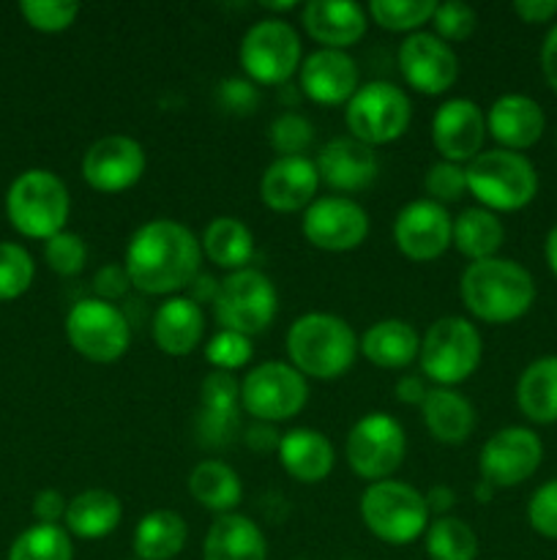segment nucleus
Instances as JSON below:
<instances>
[{"label": "nucleus", "mask_w": 557, "mask_h": 560, "mask_svg": "<svg viewBox=\"0 0 557 560\" xmlns=\"http://www.w3.org/2000/svg\"><path fill=\"white\" fill-rule=\"evenodd\" d=\"M410 118H413V104L407 93L382 80L360 85L344 107L349 137L369 148L396 142L407 131Z\"/></svg>", "instance_id": "1a4fd4ad"}, {"label": "nucleus", "mask_w": 557, "mask_h": 560, "mask_svg": "<svg viewBox=\"0 0 557 560\" xmlns=\"http://www.w3.org/2000/svg\"><path fill=\"white\" fill-rule=\"evenodd\" d=\"M262 9L276 11V14H284V11H295V9H300V3H262Z\"/></svg>", "instance_id": "680f3d73"}, {"label": "nucleus", "mask_w": 557, "mask_h": 560, "mask_svg": "<svg viewBox=\"0 0 557 560\" xmlns=\"http://www.w3.org/2000/svg\"><path fill=\"white\" fill-rule=\"evenodd\" d=\"M22 16L27 25L42 33H60L74 25L80 14V3H66V0H22Z\"/></svg>", "instance_id": "a18cd8bd"}, {"label": "nucleus", "mask_w": 557, "mask_h": 560, "mask_svg": "<svg viewBox=\"0 0 557 560\" xmlns=\"http://www.w3.org/2000/svg\"><path fill=\"white\" fill-rule=\"evenodd\" d=\"M123 517V503L109 490H85L71 498L66 509V530L76 539L96 541L112 534Z\"/></svg>", "instance_id": "7c9ffc66"}, {"label": "nucleus", "mask_w": 557, "mask_h": 560, "mask_svg": "<svg viewBox=\"0 0 557 560\" xmlns=\"http://www.w3.org/2000/svg\"><path fill=\"white\" fill-rule=\"evenodd\" d=\"M300 91L309 102L322 107L347 104L360 88L358 63L342 49H317L300 60Z\"/></svg>", "instance_id": "aec40b11"}, {"label": "nucleus", "mask_w": 557, "mask_h": 560, "mask_svg": "<svg viewBox=\"0 0 557 560\" xmlns=\"http://www.w3.org/2000/svg\"><path fill=\"white\" fill-rule=\"evenodd\" d=\"M202 246L186 224L153 219L134 230L126 246V273L131 288L145 295H178L200 277Z\"/></svg>", "instance_id": "f257e3e1"}, {"label": "nucleus", "mask_w": 557, "mask_h": 560, "mask_svg": "<svg viewBox=\"0 0 557 560\" xmlns=\"http://www.w3.org/2000/svg\"><path fill=\"white\" fill-rule=\"evenodd\" d=\"M240 383L233 372H208L200 386V413H197V432L202 446H224L238 430Z\"/></svg>", "instance_id": "b1692460"}, {"label": "nucleus", "mask_w": 557, "mask_h": 560, "mask_svg": "<svg viewBox=\"0 0 557 560\" xmlns=\"http://www.w3.org/2000/svg\"><path fill=\"white\" fill-rule=\"evenodd\" d=\"M544 459V443L528 427H506L484 443L478 457L481 479L495 490H508L528 481Z\"/></svg>", "instance_id": "4468645a"}, {"label": "nucleus", "mask_w": 557, "mask_h": 560, "mask_svg": "<svg viewBox=\"0 0 557 560\" xmlns=\"http://www.w3.org/2000/svg\"><path fill=\"white\" fill-rule=\"evenodd\" d=\"M202 560H268L265 534L244 514H222L208 528Z\"/></svg>", "instance_id": "cd10ccee"}, {"label": "nucleus", "mask_w": 557, "mask_h": 560, "mask_svg": "<svg viewBox=\"0 0 557 560\" xmlns=\"http://www.w3.org/2000/svg\"><path fill=\"white\" fill-rule=\"evenodd\" d=\"M426 394H429V386H426L424 377L415 375V372H407V375H402L396 381V399L402 405H418L420 408Z\"/></svg>", "instance_id": "864d4df0"}, {"label": "nucleus", "mask_w": 557, "mask_h": 560, "mask_svg": "<svg viewBox=\"0 0 557 560\" xmlns=\"http://www.w3.org/2000/svg\"><path fill=\"white\" fill-rule=\"evenodd\" d=\"M268 142L278 156H304L315 142V126L306 115L284 113L273 118L268 129Z\"/></svg>", "instance_id": "a19ab883"}, {"label": "nucleus", "mask_w": 557, "mask_h": 560, "mask_svg": "<svg viewBox=\"0 0 557 560\" xmlns=\"http://www.w3.org/2000/svg\"><path fill=\"white\" fill-rule=\"evenodd\" d=\"M189 495L213 514H233L244 498L240 476L218 459H202L189 474Z\"/></svg>", "instance_id": "72a5a7b5"}, {"label": "nucleus", "mask_w": 557, "mask_h": 560, "mask_svg": "<svg viewBox=\"0 0 557 560\" xmlns=\"http://www.w3.org/2000/svg\"><path fill=\"white\" fill-rule=\"evenodd\" d=\"M309 402V383L284 361H262L240 383V408L262 424H278L298 416Z\"/></svg>", "instance_id": "9d476101"}, {"label": "nucleus", "mask_w": 557, "mask_h": 560, "mask_svg": "<svg viewBox=\"0 0 557 560\" xmlns=\"http://www.w3.org/2000/svg\"><path fill=\"white\" fill-rule=\"evenodd\" d=\"M459 295L473 317L491 326H506L528 315L535 304V279L517 260L489 257L464 268Z\"/></svg>", "instance_id": "f03ea898"}, {"label": "nucleus", "mask_w": 557, "mask_h": 560, "mask_svg": "<svg viewBox=\"0 0 557 560\" xmlns=\"http://www.w3.org/2000/svg\"><path fill=\"white\" fill-rule=\"evenodd\" d=\"M517 405L533 424H557V355L524 366L517 381Z\"/></svg>", "instance_id": "2f4dec72"}, {"label": "nucleus", "mask_w": 557, "mask_h": 560, "mask_svg": "<svg viewBox=\"0 0 557 560\" xmlns=\"http://www.w3.org/2000/svg\"><path fill=\"white\" fill-rule=\"evenodd\" d=\"M481 355L484 339L467 317H440L420 337V372L440 388H453L473 377L481 366Z\"/></svg>", "instance_id": "39448f33"}, {"label": "nucleus", "mask_w": 557, "mask_h": 560, "mask_svg": "<svg viewBox=\"0 0 557 560\" xmlns=\"http://www.w3.org/2000/svg\"><path fill=\"white\" fill-rule=\"evenodd\" d=\"M218 98H222L224 107L233 109V113H249V109L260 102L254 82L249 80H224Z\"/></svg>", "instance_id": "8fccbe9b"}, {"label": "nucleus", "mask_w": 557, "mask_h": 560, "mask_svg": "<svg viewBox=\"0 0 557 560\" xmlns=\"http://www.w3.org/2000/svg\"><path fill=\"white\" fill-rule=\"evenodd\" d=\"M145 148L126 135H107L93 142L82 156V178L102 195H120L145 175Z\"/></svg>", "instance_id": "dca6fc26"}, {"label": "nucleus", "mask_w": 557, "mask_h": 560, "mask_svg": "<svg viewBox=\"0 0 557 560\" xmlns=\"http://www.w3.org/2000/svg\"><path fill=\"white\" fill-rule=\"evenodd\" d=\"M541 71H544L546 85L557 93V22L541 44Z\"/></svg>", "instance_id": "5fc2aeb1"}, {"label": "nucleus", "mask_w": 557, "mask_h": 560, "mask_svg": "<svg viewBox=\"0 0 557 560\" xmlns=\"http://www.w3.org/2000/svg\"><path fill=\"white\" fill-rule=\"evenodd\" d=\"M393 241L407 260H437L453 244L451 213H448V208L437 206L426 197L407 202L393 219Z\"/></svg>", "instance_id": "a211bd4d"}, {"label": "nucleus", "mask_w": 557, "mask_h": 560, "mask_svg": "<svg viewBox=\"0 0 557 560\" xmlns=\"http://www.w3.org/2000/svg\"><path fill=\"white\" fill-rule=\"evenodd\" d=\"M396 60L404 82L424 96H440L459 80L457 52L435 33H410L399 44Z\"/></svg>", "instance_id": "f3484780"}, {"label": "nucleus", "mask_w": 557, "mask_h": 560, "mask_svg": "<svg viewBox=\"0 0 557 560\" xmlns=\"http://www.w3.org/2000/svg\"><path fill=\"white\" fill-rule=\"evenodd\" d=\"M486 140V115L470 98H448L431 118V145L442 162L470 164Z\"/></svg>", "instance_id": "6ab92c4d"}, {"label": "nucleus", "mask_w": 557, "mask_h": 560, "mask_svg": "<svg viewBox=\"0 0 557 560\" xmlns=\"http://www.w3.org/2000/svg\"><path fill=\"white\" fill-rule=\"evenodd\" d=\"M69 501L58 490H42L33 498V517L42 525H58L66 517Z\"/></svg>", "instance_id": "3c124183"}, {"label": "nucleus", "mask_w": 557, "mask_h": 560, "mask_svg": "<svg viewBox=\"0 0 557 560\" xmlns=\"http://www.w3.org/2000/svg\"><path fill=\"white\" fill-rule=\"evenodd\" d=\"M216 293H218V282H211L208 277H197L194 282H191L189 299L200 304V301H213L216 299Z\"/></svg>", "instance_id": "13d9d810"}, {"label": "nucleus", "mask_w": 557, "mask_h": 560, "mask_svg": "<svg viewBox=\"0 0 557 560\" xmlns=\"http://www.w3.org/2000/svg\"><path fill=\"white\" fill-rule=\"evenodd\" d=\"M36 277V262L20 244H0V301L20 299Z\"/></svg>", "instance_id": "ea45409f"}, {"label": "nucleus", "mask_w": 557, "mask_h": 560, "mask_svg": "<svg viewBox=\"0 0 557 560\" xmlns=\"http://www.w3.org/2000/svg\"><path fill=\"white\" fill-rule=\"evenodd\" d=\"M304 238L322 252H353L369 235V213L344 195L317 197L304 211Z\"/></svg>", "instance_id": "2eb2a0df"}, {"label": "nucleus", "mask_w": 557, "mask_h": 560, "mask_svg": "<svg viewBox=\"0 0 557 560\" xmlns=\"http://www.w3.org/2000/svg\"><path fill=\"white\" fill-rule=\"evenodd\" d=\"M306 33L322 44V49H347L358 44L366 33V11L358 3H331V0H311L300 9Z\"/></svg>", "instance_id": "a878e982"}, {"label": "nucleus", "mask_w": 557, "mask_h": 560, "mask_svg": "<svg viewBox=\"0 0 557 560\" xmlns=\"http://www.w3.org/2000/svg\"><path fill=\"white\" fill-rule=\"evenodd\" d=\"M513 14L528 25H546L557 16V0H517Z\"/></svg>", "instance_id": "603ef678"}, {"label": "nucleus", "mask_w": 557, "mask_h": 560, "mask_svg": "<svg viewBox=\"0 0 557 560\" xmlns=\"http://www.w3.org/2000/svg\"><path fill=\"white\" fill-rule=\"evenodd\" d=\"M254 355L251 348V337L235 331H216L205 345V361L218 372H235L244 370Z\"/></svg>", "instance_id": "79ce46f5"}, {"label": "nucleus", "mask_w": 557, "mask_h": 560, "mask_svg": "<svg viewBox=\"0 0 557 560\" xmlns=\"http://www.w3.org/2000/svg\"><path fill=\"white\" fill-rule=\"evenodd\" d=\"M502 241H506V228L497 219V213L486 211V208H464L453 219V246L470 262L497 257Z\"/></svg>", "instance_id": "c9c22d12"}, {"label": "nucleus", "mask_w": 557, "mask_h": 560, "mask_svg": "<svg viewBox=\"0 0 557 560\" xmlns=\"http://www.w3.org/2000/svg\"><path fill=\"white\" fill-rule=\"evenodd\" d=\"M278 441H282V435H276L273 424H262V421H257V424L246 432V443H249V448H254V452H271V448H278Z\"/></svg>", "instance_id": "6e6d98bb"}, {"label": "nucleus", "mask_w": 557, "mask_h": 560, "mask_svg": "<svg viewBox=\"0 0 557 560\" xmlns=\"http://www.w3.org/2000/svg\"><path fill=\"white\" fill-rule=\"evenodd\" d=\"M278 463L300 485H320L328 479L336 463V452H333L331 441L322 432L300 427V430H289L278 441Z\"/></svg>", "instance_id": "bb28decb"}, {"label": "nucleus", "mask_w": 557, "mask_h": 560, "mask_svg": "<svg viewBox=\"0 0 557 560\" xmlns=\"http://www.w3.org/2000/svg\"><path fill=\"white\" fill-rule=\"evenodd\" d=\"M528 523L538 536L557 541V479H549L533 492L528 503Z\"/></svg>", "instance_id": "de8ad7c7"}, {"label": "nucleus", "mask_w": 557, "mask_h": 560, "mask_svg": "<svg viewBox=\"0 0 557 560\" xmlns=\"http://www.w3.org/2000/svg\"><path fill=\"white\" fill-rule=\"evenodd\" d=\"M278 310V293L271 279L257 268H240L218 282L213 299V315L224 331L254 337L273 323Z\"/></svg>", "instance_id": "6e6552de"}, {"label": "nucleus", "mask_w": 557, "mask_h": 560, "mask_svg": "<svg viewBox=\"0 0 557 560\" xmlns=\"http://www.w3.org/2000/svg\"><path fill=\"white\" fill-rule=\"evenodd\" d=\"M289 364L304 377L336 381L358 355V337L347 320L328 312H306L287 331Z\"/></svg>", "instance_id": "7ed1b4c3"}, {"label": "nucleus", "mask_w": 557, "mask_h": 560, "mask_svg": "<svg viewBox=\"0 0 557 560\" xmlns=\"http://www.w3.org/2000/svg\"><path fill=\"white\" fill-rule=\"evenodd\" d=\"M315 167L320 184L349 195V191H364L366 186L375 184L377 173H380V159H377L375 148L347 135L328 140L317 153Z\"/></svg>", "instance_id": "412c9836"}, {"label": "nucleus", "mask_w": 557, "mask_h": 560, "mask_svg": "<svg viewBox=\"0 0 557 560\" xmlns=\"http://www.w3.org/2000/svg\"><path fill=\"white\" fill-rule=\"evenodd\" d=\"M189 541V525L173 509H156L137 523L134 547L137 560H173Z\"/></svg>", "instance_id": "473e14b6"}, {"label": "nucleus", "mask_w": 557, "mask_h": 560, "mask_svg": "<svg viewBox=\"0 0 557 560\" xmlns=\"http://www.w3.org/2000/svg\"><path fill=\"white\" fill-rule=\"evenodd\" d=\"M9 560H74L69 530L60 525H33L16 536Z\"/></svg>", "instance_id": "4c0bfd02"}, {"label": "nucleus", "mask_w": 557, "mask_h": 560, "mask_svg": "<svg viewBox=\"0 0 557 560\" xmlns=\"http://www.w3.org/2000/svg\"><path fill=\"white\" fill-rule=\"evenodd\" d=\"M69 345L93 364L123 359L131 345V326L123 312L102 299H82L66 315Z\"/></svg>", "instance_id": "f8f14e48"}, {"label": "nucleus", "mask_w": 557, "mask_h": 560, "mask_svg": "<svg viewBox=\"0 0 557 560\" xmlns=\"http://www.w3.org/2000/svg\"><path fill=\"white\" fill-rule=\"evenodd\" d=\"M431 25H435L437 38H442L446 44H459L473 36L478 27V14L473 11V5L462 3V0H448V3H437Z\"/></svg>", "instance_id": "37998d69"}, {"label": "nucleus", "mask_w": 557, "mask_h": 560, "mask_svg": "<svg viewBox=\"0 0 557 560\" xmlns=\"http://www.w3.org/2000/svg\"><path fill=\"white\" fill-rule=\"evenodd\" d=\"M544 257H546V266H549V271L557 277V224L549 230V235H546Z\"/></svg>", "instance_id": "bf43d9fd"}, {"label": "nucleus", "mask_w": 557, "mask_h": 560, "mask_svg": "<svg viewBox=\"0 0 557 560\" xmlns=\"http://www.w3.org/2000/svg\"><path fill=\"white\" fill-rule=\"evenodd\" d=\"M435 0H371L369 16L393 33H418L435 16Z\"/></svg>", "instance_id": "58836bf2"}, {"label": "nucleus", "mask_w": 557, "mask_h": 560, "mask_svg": "<svg viewBox=\"0 0 557 560\" xmlns=\"http://www.w3.org/2000/svg\"><path fill=\"white\" fill-rule=\"evenodd\" d=\"M5 211L16 233L25 238L49 241L52 235L63 233L69 222V189L49 170H25L16 175L5 195Z\"/></svg>", "instance_id": "423d86ee"}, {"label": "nucleus", "mask_w": 557, "mask_h": 560, "mask_svg": "<svg viewBox=\"0 0 557 560\" xmlns=\"http://www.w3.org/2000/svg\"><path fill=\"white\" fill-rule=\"evenodd\" d=\"M153 342L164 355L183 359L191 350H197L202 334H205V315L197 301L189 295H169L158 304L151 320Z\"/></svg>", "instance_id": "393cba45"}, {"label": "nucleus", "mask_w": 557, "mask_h": 560, "mask_svg": "<svg viewBox=\"0 0 557 560\" xmlns=\"http://www.w3.org/2000/svg\"><path fill=\"white\" fill-rule=\"evenodd\" d=\"M404 454H407V438H404L402 424L380 410L355 421L344 441L347 465L355 476L371 481V485L391 479L402 465Z\"/></svg>", "instance_id": "ddd939ff"}, {"label": "nucleus", "mask_w": 557, "mask_h": 560, "mask_svg": "<svg viewBox=\"0 0 557 560\" xmlns=\"http://www.w3.org/2000/svg\"><path fill=\"white\" fill-rule=\"evenodd\" d=\"M426 200L437 202L446 208L448 202H459L467 195V175L462 164L453 162H435L424 175Z\"/></svg>", "instance_id": "c03bdc74"}, {"label": "nucleus", "mask_w": 557, "mask_h": 560, "mask_svg": "<svg viewBox=\"0 0 557 560\" xmlns=\"http://www.w3.org/2000/svg\"><path fill=\"white\" fill-rule=\"evenodd\" d=\"M424 547L429 560H475L478 558V536L464 520L437 517L426 528Z\"/></svg>", "instance_id": "e433bc0d"}, {"label": "nucleus", "mask_w": 557, "mask_h": 560, "mask_svg": "<svg viewBox=\"0 0 557 560\" xmlns=\"http://www.w3.org/2000/svg\"><path fill=\"white\" fill-rule=\"evenodd\" d=\"M360 520L380 541L393 547L413 545L429 528L424 492L404 481H375L360 495Z\"/></svg>", "instance_id": "0eeeda50"}, {"label": "nucleus", "mask_w": 557, "mask_h": 560, "mask_svg": "<svg viewBox=\"0 0 557 560\" xmlns=\"http://www.w3.org/2000/svg\"><path fill=\"white\" fill-rule=\"evenodd\" d=\"M200 246L208 260L229 273L249 268L251 257H254V235L235 217L213 219L202 233Z\"/></svg>", "instance_id": "f704fd0d"}, {"label": "nucleus", "mask_w": 557, "mask_h": 560, "mask_svg": "<svg viewBox=\"0 0 557 560\" xmlns=\"http://www.w3.org/2000/svg\"><path fill=\"white\" fill-rule=\"evenodd\" d=\"M546 115L535 98L524 93H506L495 98L486 113V135L495 137L506 151H528L544 137Z\"/></svg>", "instance_id": "5701e85b"}, {"label": "nucleus", "mask_w": 557, "mask_h": 560, "mask_svg": "<svg viewBox=\"0 0 557 560\" xmlns=\"http://www.w3.org/2000/svg\"><path fill=\"white\" fill-rule=\"evenodd\" d=\"M491 495H495V487H491L489 481L481 479V481H478V487H475V498H478L481 503H489V501H491Z\"/></svg>", "instance_id": "052dcab7"}, {"label": "nucleus", "mask_w": 557, "mask_h": 560, "mask_svg": "<svg viewBox=\"0 0 557 560\" xmlns=\"http://www.w3.org/2000/svg\"><path fill=\"white\" fill-rule=\"evenodd\" d=\"M300 38L289 22L265 16L240 38L238 60L254 85H284L300 69Z\"/></svg>", "instance_id": "9b49d317"}, {"label": "nucleus", "mask_w": 557, "mask_h": 560, "mask_svg": "<svg viewBox=\"0 0 557 560\" xmlns=\"http://www.w3.org/2000/svg\"><path fill=\"white\" fill-rule=\"evenodd\" d=\"M44 260L60 277H76L87 262V246L80 235L63 230L44 244Z\"/></svg>", "instance_id": "49530a36"}, {"label": "nucleus", "mask_w": 557, "mask_h": 560, "mask_svg": "<svg viewBox=\"0 0 557 560\" xmlns=\"http://www.w3.org/2000/svg\"><path fill=\"white\" fill-rule=\"evenodd\" d=\"M420 416L431 438L446 446H462L475 430V408L457 388H429L420 402Z\"/></svg>", "instance_id": "c756f323"}, {"label": "nucleus", "mask_w": 557, "mask_h": 560, "mask_svg": "<svg viewBox=\"0 0 557 560\" xmlns=\"http://www.w3.org/2000/svg\"><path fill=\"white\" fill-rule=\"evenodd\" d=\"M320 175L311 159L276 156L260 180V197L271 211L298 213L317 200Z\"/></svg>", "instance_id": "4be33fe9"}, {"label": "nucleus", "mask_w": 557, "mask_h": 560, "mask_svg": "<svg viewBox=\"0 0 557 560\" xmlns=\"http://www.w3.org/2000/svg\"><path fill=\"white\" fill-rule=\"evenodd\" d=\"M358 350L369 364L380 366V370H407L418 359L420 337L413 323L388 317V320H377L375 326L366 328Z\"/></svg>", "instance_id": "c85d7f7f"}, {"label": "nucleus", "mask_w": 557, "mask_h": 560, "mask_svg": "<svg viewBox=\"0 0 557 560\" xmlns=\"http://www.w3.org/2000/svg\"><path fill=\"white\" fill-rule=\"evenodd\" d=\"M467 191L491 213H513L528 208L538 195V173L524 153L481 151L464 167Z\"/></svg>", "instance_id": "20e7f679"}, {"label": "nucleus", "mask_w": 557, "mask_h": 560, "mask_svg": "<svg viewBox=\"0 0 557 560\" xmlns=\"http://www.w3.org/2000/svg\"><path fill=\"white\" fill-rule=\"evenodd\" d=\"M426 506H429V514H440V517H448V512L457 503V495H453L451 487L435 485L429 492H426Z\"/></svg>", "instance_id": "4d7b16f0"}, {"label": "nucleus", "mask_w": 557, "mask_h": 560, "mask_svg": "<svg viewBox=\"0 0 557 560\" xmlns=\"http://www.w3.org/2000/svg\"><path fill=\"white\" fill-rule=\"evenodd\" d=\"M129 290L131 279L129 273H126L123 262H107V266L98 268L96 277H93V293H96V299L109 301V304H115L118 299L129 295Z\"/></svg>", "instance_id": "09e8293b"}]
</instances>
